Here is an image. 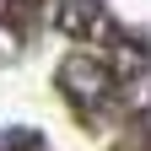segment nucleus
Masks as SVG:
<instances>
[{
    "instance_id": "1",
    "label": "nucleus",
    "mask_w": 151,
    "mask_h": 151,
    "mask_svg": "<svg viewBox=\"0 0 151 151\" xmlns=\"http://www.w3.org/2000/svg\"><path fill=\"white\" fill-rule=\"evenodd\" d=\"M60 86H65L81 108H92V103H103V97H108V86H113V81H108V70H103V65H92V60H65Z\"/></svg>"
},
{
    "instance_id": "2",
    "label": "nucleus",
    "mask_w": 151,
    "mask_h": 151,
    "mask_svg": "<svg viewBox=\"0 0 151 151\" xmlns=\"http://www.w3.org/2000/svg\"><path fill=\"white\" fill-rule=\"evenodd\" d=\"M54 22L70 38H103L108 32V11H103V0H60L54 6Z\"/></svg>"
}]
</instances>
